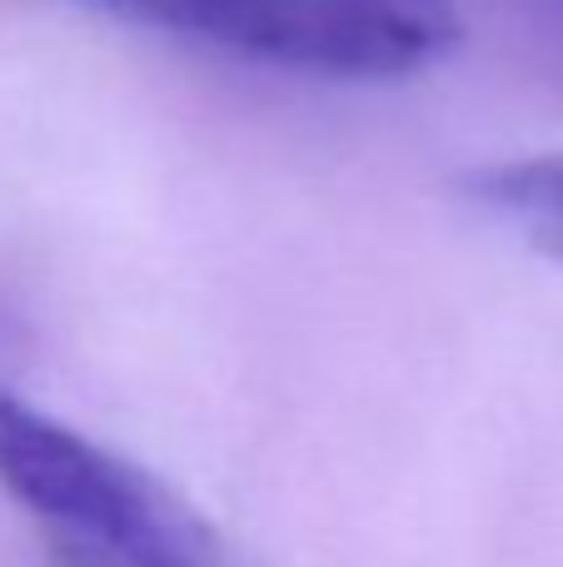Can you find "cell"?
Masks as SVG:
<instances>
[{"mask_svg": "<svg viewBox=\"0 0 563 567\" xmlns=\"http://www.w3.org/2000/svg\"><path fill=\"white\" fill-rule=\"evenodd\" d=\"M0 488L55 543L100 567H239L229 548L125 453L85 439L0 383Z\"/></svg>", "mask_w": 563, "mask_h": 567, "instance_id": "obj_1", "label": "cell"}, {"mask_svg": "<svg viewBox=\"0 0 563 567\" xmlns=\"http://www.w3.org/2000/svg\"><path fill=\"white\" fill-rule=\"evenodd\" d=\"M135 25L319 80H405L464 35L459 0H95Z\"/></svg>", "mask_w": 563, "mask_h": 567, "instance_id": "obj_2", "label": "cell"}, {"mask_svg": "<svg viewBox=\"0 0 563 567\" xmlns=\"http://www.w3.org/2000/svg\"><path fill=\"white\" fill-rule=\"evenodd\" d=\"M469 189L519 239H529L534 249H544L549 259L563 265V150L499 159V165L479 169Z\"/></svg>", "mask_w": 563, "mask_h": 567, "instance_id": "obj_3", "label": "cell"}, {"mask_svg": "<svg viewBox=\"0 0 563 567\" xmlns=\"http://www.w3.org/2000/svg\"><path fill=\"white\" fill-rule=\"evenodd\" d=\"M55 558H60V567H100L95 558H85V553L65 548V543H55Z\"/></svg>", "mask_w": 563, "mask_h": 567, "instance_id": "obj_4", "label": "cell"}, {"mask_svg": "<svg viewBox=\"0 0 563 567\" xmlns=\"http://www.w3.org/2000/svg\"><path fill=\"white\" fill-rule=\"evenodd\" d=\"M534 6H539V10H544V16H549V20H554V25H559V30H563V0H534Z\"/></svg>", "mask_w": 563, "mask_h": 567, "instance_id": "obj_5", "label": "cell"}]
</instances>
